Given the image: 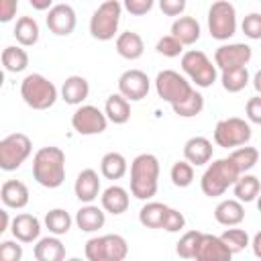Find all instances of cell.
I'll return each instance as SVG.
<instances>
[{
  "mask_svg": "<svg viewBox=\"0 0 261 261\" xmlns=\"http://www.w3.org/2000/svg\"><path fill=\"white\" fill-rule=\"evenodd\" d=\"M122 4L118 0H104L90 18V35L96 41H110L118 31Z\"/></svg>",
  "mask_w": 261,
  "mask_h": 261,
  "instance_id": "5b68a950",
  "label": "cell"
},
{
  "mask_svg": "<svg viewBox=\"0 0 261 261\" xmlns=\"http://www.w3.org/2000/svg\"><path fill=\"white\" fill-rule=\"evenodd\" d=\"M20 98L33 110H47L57 102L59 92H57L55 84L51 80H47L45 75L29 73L20 82Z\"/></svg>",
  "mask_w": 261,
  "mask_h": 261,
  "instance_id": "277c9868",
  "label": "cell"
},
{
  "mask_svg": "<svg viewBox=\"0 0 261 261\" xmlns=\"http://www.w3.org/2000/svg\"><path fill=\"white\" fill-rule=\"evenodd\" d=\"M33 255L37 261H61L65 257V247L63 243L59 241L57 234L53 237H43L37 241L35 249H33Z\"/></svg>",
  "mask_w": 261,
  "mask_h": 261,
  "instance_id": "484cf974",
  "label": "cell"
},
{
  "mask_svg": "<svg viewBox=\"0 0 261 261\" xmlns=\"http://www.w3.org/2000/svg\"><path fill=\"white\" fill-rule=\"evenodd\" d=\"M214 218L222 226H237L245 220V208L241 200H222L214 208Z\"/></svg>",
  "mask_w": 261,
  "mask_h": 261,
  "instance_id": "603a6c76",
  "label": "cell"
},
{
  "mask_svg": "<svg viewBox=\"0 0 261 261\" xmlns=\"http://www.w3.org/2000/svg\"><path fill=\"white\" fill-rule=\"evenodd\" d=\"M259 2H261V0H259Z\"/></svg>",
  "mask_w": 261,
  "mask_h": 261,
  "instance_id": "11a10c76",
  "label": "cell"
},
{
  "mask_svg": "<svg viewBox=\"0 0 261 261\" xmlns=\"http://www.w3.org/2000/svg\"><path fill=\"white\" fill-rule=\"evenodd\" d=\"M71 126L82 137L100 135L108 126V116H106V112H102L100 108H96L92 104H80L75 108V112L71 114Z\"/></svg>",
  "mask_w": 261,
  "mask_h": 261,
  "instance_id": "8fae6325",
  "label": "cell"
},
{
  "mask_svg": "<svg viewBox=\"0 0 261 261\" xmlns=\"http://www.w3.org/2000/svg\"><path fill=\"white\" fill-rule=\"evenodd\" d=\"M16 8H18V0H0V20L10 22L16 14Z\"/></svg>",
  "mask_w": 261,
  "mask_h": 261,
  "instance_id": "c3c4849f",
  "label": "cell"
},
{
  "mask_svg": "<svg viewBox=\"0 0 261 261\" xmlns=\"http://www.w3.org/2000/svg\"><path fill=\"white\" fill-rule=\"evenodd\" d=\"M220 82H222V88H224L226 92H230V94H237V92L245 90L247 84H249V69H247V65L222 69Z\"/></svg>",
  "mask_w": 261,
  "mask_h": 261,
  "instance_id": "1f68e13d",
  "label": "cell"
},
{
  "mask_svg": "<svg viewBox=\"0 0 261 261\" xmlns=\"http://www.w3.org/2000/svg\"><path fill=\"white\" fill-rule=\"evenodd\" d=\"M251 141V124L239 116L222 118L214 126V143L224 149L241 147Z\"/></svg>",
  "mask_w": 261,
  "mask_h": 261,
  "instance_id": "30bf717a",
  "label": "cell"
},
{
  "mask_svg": "<svg viewBox=\"0 0 261 261\" xmlns=\"http://www.w3.org/2000/svg\"><path fill=\"white\" fill-rule=\"evenodd\" d=\"M171 108H173V112H175L177 116H181V118L198 116V114L202 112V108H204V96H202L198 90H192V94H190L184 102L173 104Z\"/></svg>",
  "mask_w": 261,
  "mask_h": 261,
  "instance_id": "d590c367",
  "label": "cell"
},
{
  "mask_svg": "<svg viewBox=\"0 0 261 261\" xmlns=\"http://www.w3.org/2000/svg\"><path fill=\"white\" fill-rule=\"evenodd\" d=\"M220 239L226 243V247L232 251V255L245 251V249L251 245V243H249V234H247V230H243V228H226V230L220 234Z\"/></svg>",
  "mask_w": 261,
  "mask_h": 261,
  "instance_id": "f35d334b",
  "label": "cell"
},
{
  "mask_svg": "<svg viewBox=\"0 0 261 261\" xmlns=\"http://www.w3.org/2000/svg\"><path fill=\"white\" fill-rule=\"evenodd\" d=\"M151 80L147 77L145 71L141 69H126L118 77V92L128 100V102H139L149 94Z\"/></svg>",
  "mask_w": 261,
  "mask_h": 261,
  "instance_id": "4fadbf2b",
  "label": "cell"
},
{
  "mask_svg": "<svg viewBox=\"0 0 261 261\" xmlns=\"http://www.w3.org/2000/svg\"><path fill=\"white\" fill-rule=\"evenodd\" d=\"M33 143L24 133H12L0 141V169L14 171L31 155Z\"/></svg>",
  "mask_w": 261,
  "mask_h": 261,
  "instance_id": "ba28073f",
  "label": "cell"
},
{
  "mask_svg": "<svg viewBox=\"0 0 261 261\" xmlns=\"http://www.w3.org/2000/svg\"><path fill=\"white\" fill-rule=\"evenodd\" d=\"M239 175L241 171L234 165V161L230 157H222V159L212 161L206 167L200 179V188L208 198H218L239 179Z\"/></svg>",
  "mask_w": 261,
  "mask_h": 261,
  "instance_id": "3957f363",
  "label": "cell"
},
{
  "mask_svg": "<svg viewBox=\"0 0 261 261\" xmlns=\"http://www.w3.org/2000/svg\"><path fill=\"white\" fill-rule=\"evenodd\" d=\"M88 96H90V84L82 75H69L61 84V98L65 100V104L80 106Z\"/></svg>",
  "mask_w": 261,
  "mask_h": 261,
  "instance_id": "7402d4cb",
  "label": "cell"
},
{
  "mask_svg": "<svg viewBox=\"0 0 261 261\" xmlns=\"http://www.w3.org/2000/svg\"><path fill=\"white\" fill-rule=\"evenodd\" d=\"M45 22H47V29H49L53 35H57V37H67V35L73 33L75 22H77L75 10H73L69 4H53V6L49 8V12H47Z\"/></svg>",
  "mask_w": 261,
  "mask_h": 261,
  "instance_id": "5bb4252c",
  "label": "cell"
},
{
  "mask_svg": "<svg viewBox=\"0 0 261 261\" xmlns=\"http://www.w3.org/2000/svg\"><path fill=\"white\" fill-rule=\"evenodd\" d=\"M200 22L194 16H177L171 24V35L186 47V45H194L200 39Z\"/></svg>",
  "mask_w": 261,
  "mask_h": 261,
  "instance_id": "cb8c5ba5",
  "label": "cell"
},
{
  "mask_svg": "<svg viewBox=\"0 0 261 261\" xmlns=\"http://www.w3.org/2000/svg\"><path fill=\"white\" fill-rule=\"evenodd\" d=\"M0 218H2V222H0V234H2V232H6V230L10 228V224H12V220H10L8 210H6V208H4V210H0Z\"/></svg>",
  "mask_w": 261,
  "mask_h": 261,
  "instance_id": "f907efd6",
  "label": "cell"
},
{
  "mask_svg": "<svg viewBox=\"0 0 261 261\" xmlns=\"http://www.w3.org/2000/svg\"><path fill=\"white\" fill-rule=\"evenodd\" d=\"M228 157L234 161V165L239 167V171H241V173H247V171H251V169L257 165V161H259V151H257L255 147L241 145V147H239V149H234Z\"/></svg>",
  "mask_w": 261,
  "mask_h": 261,
  "instance_id": "8d00e7d4",
  "label": "cell"
},
{
  "mask_svg": "<svg viewBox=\"0 0 261 261\" xmlns=\"http://www.w3.org/2000/svg\"><path fill=\"white\" fill-rule=\"evenodd\" d=\"M159 188V159L153 153H141L130 163V194L137 200H151Z\"/></svg>",
  "mask_w": 261,
  "mask_h": 261,
  "instance_id": "7a4b0ae2",
  "label": "cell"
},
{
  "mask_svg": "<svg viewBox=\"0 0 261 261\" xmlns=\"http://www.w3.org/2000/svg\"><path fill=\"white\" fill-rule=\"evenodd\" d=\"M169 177L173 181L175 188H188L192 181H194V165L184 159V161H175L171 165V171H169Z\"/></svg>",
  "mask_w": 261,
  "mask_h": 261,
  "instance_id": "74e56055",
  "label": "cell"
},
{
  "mask_svg": "<svg viewBox=\"0 0 261 261\" xmlns=\"http://www.w3.org/2000/svg\"><path fill=\"white\" fill-rule=\"evenodd\" d=\"M253 57V49L245 43H228V45H220L214 51V63L216 67L222 69H230V67H241L247 65Z\"/></svg>",
  "mask_w": 261,
  "mask_h": 261,
  "instance_id": "7c38bea8",
  "label": "cell"
},
{
  "mask_svg": "<svg viewBox=\"0 0 261 261\" xmlns=\"http://www.w3.org/2000/svg\"><path fill=\"white\" fill-rule=\"evenodd\" d=\"M202 232L200 230H188L184 232V237L177 241L175 245V253L181 259H194L196 257V249H198V241H200Z\"/></svg>",
  "mask_w": 261,
  "mask_h": 261,
  "instance_id": "ab89813d",
  "label": "cell"
},
{
  "mask_svg": "<svg viewBox=\"0 0 261 261\" xmlns=\"http://www.w3.org/2000/svg\"><path fill=\"white\" fill-rule=\"evenodd\" d=\"M232 192H234V198L241 200V202H253V200H257V196L261 192L259 177H255L251 173H241L239 179L232 184Z\"/></svg>",
  "mask_w": 261,
  "mask_h": 261,
  "instance_id": "4dcf8cb0",
  "label": "cell"
},
{
  "mask_svg": "<svg viewBox=\"0 0 261 261\" xmlns=\"http://www.w3.org/2000/svg\"><path fill=\"white\" fill-rule=\"evenodd\" d=\"M253 88L257 90V94H261V69L253 75Z\"/></svg>",
  "mask_w": 261,
  "mask_h": 261,
  "instance_id": "f5cc1de1",
  "label": "cell"
},
{
  "mask_svg": "<svg viewBox=\"0 0 261 261\" xmlns=\"http://www.w3.org/2000/svg\"><path fill=\"white\" fill-rule=\"evenodd\" d=\"M12 35L18 41L20 47H33L39 41L41 31H39V24H37V20L33 16H20L16 20V24H14V33Z\"/></svg>",
  "mask_w": 261,
  "mask_h": 261,
  "instance_id": "83f0119b",
  "label": "cell"
},
{
  "mask_svg": "<svg viewBox=\"0 0 261 261\" xmlns=\"http://www.w3.org/2000/svg\"><path fill=\"white\" fill-rule=\"evenodd\" d=\"M126 171H128V163H126V159H124L122 153L110 151L100 161V173L106 179H120Z\"/></svg>",
  "mask_w": 261,
  "mask_h": 261,
  "instance_id": "f546056e",
  "label": "cell"
},
{
  "mask_svg": "<svg viewBox=\"0 0 261 261\" xmlns=\"http://www.w3.org/2000/svg\"><path fill=\"white\" fill-rule=\"evenodd\" d=\"M241 29L245 33V37L253 39V41H259L261 39V14L259 12H251L243 18L241 22Z\"/></svg>",
  "mask_w": 261,
  "mask_h": 261,
  "instance_id": "b9f144b4",
  "label": "cell"
},
{
  "mask_svg": "<svg viewBox=\"0 0 261 261\" xmlns=\"http://www.w3.org/2000/svg\"><path fill=\"white\" fill-rule=\"evenodd\" d=\"M104 112L108 116L110 122L114 124H124L128 122L130 118V102L118 92V94H110L106 98V104H104Z\"/></svg>",
  "mask_w": 261,
  "mask_h": 261,
  "instance_id": "4316f807",
  "label": "cell"
},
{
  "mask_svg": "<svg viewBox=\"0 0 261 261\" xmlns=\"http://www.w3.org/2000/svg\"><path fill=\"white\" fill-rule=\"evenodd\" d=\"M155 0H122V8L133 16H145L151 12Z\"/></svg>",
  "mask_w": 261,
  "mask_h": 261,
  "instance_id": "f6af8a7d",
  "label": "cell"
},
{
  "mask_svg": "<svg viewBox=\"0 0 261 261\" xmlns=\"http://www.w3.org/2000/svg\"><path fill=\"white\" fill-rule=\"evenodd\" d=\"M106 261H122L128 255V243L120 234H102Z\"/></svg>",
  "mask_w": 261,
  "mask_h": 261,
  "instance_id": "e575fe53",
  "label": "cell"
},
{
  "mask_svg": "<svg viewBox=\"0 0 261 261\" xmlns=\"http://www.w3.org/2000/svg\"><path fill=\"white\" fill-rule=\"evenodd\" d=\"M106 222V210L90 204H84L77 212H75V224L82 232H96L98 228H102Z\"/></svg>",
  "mask_w": 261,
  "mask_h": 261,
  "instance_id": "d6986e66",
  "label": "cell"
},
{
  "mask_svg": "<svg viewBox=\"0 0 261 261\" xmlns=\"http://www.w3.org/2000/svg\"><path fill=\"white\" fill-rule=\"evenodd\" d=\"M181 69L198 88H210L218 77L216 63H212L208 55L198 49H190L181 55Z\"/></svg>",
  "mask_w": 261,
  "mask_h": 261,
  "instance_id": "8992f818",
  "label": "cell"
},
{
  "mask_svg": "<svg viewBox=\"0 0 261 261\" xmlns=\"http://www.w3.org/2000/svg\"><path fill=\"white\" fill-rule=\"evenodd\" d=\"M155 90H157V96L163 102L173 106V104L184 102L192 94L194 88L181 73H177L173 69H163L155 77Z\"/></svg>",
  "mask_w": 261,
  "mask_h": 261,
  "instance_id": "9c48e42d",
  "label": "cell"
},
{
  "mask_svg": "<svg viewBox=\"0 0 261 261\" xmlns=\"http://www.w3.org/2000/svg\"><path fill=\"white\" fill-rule=\"evenodd\" d=\"M214 147L206 137H192L184 145V157L192 165H206L212 159Z\"/></svg>",
  "mask_w": 261,
  "mask_h": 261,
  "instance_id": "ffe728a7",
  "label": "cell"
},
{
  "mask_svg": "<svg viewBox=\"0 0 261 261\" xmlns=\"http://www.w3.org/2000/svg\"><path fill=\"white\" fill-rule=\"evenodd\" d=\"M145 51V43L141 39L139 33H133V31H124L116 37V53L122 57V59H128V61H135L143 55Z\"/></svg>",
  "mask_w": 261,
  "mask_h": 261,
  "instance_id": "d4e9b609",
  "label": "cell"
},
{
  "mask_svg": "<svg viewBox=\"0 0 261 261\" xmlns=\"http://www.w3.org/2000/svg\"><path fill=\"white\" fill-rule=\"evenodd\" d=\"M2 65L10 73H20L29 65V53L22 47H14V45L4 47V51H2Z\"/></svg>",
  "mask_w": 261,
  "mask_h": 261,
  "instance_id": "d6a6232c",
  "label": "cell"
},
{
  "mask_svg": "<svg viewBox=\"0 0 261 261\" xmlns=\"http://www.w3.org/2000/svg\"><path fill=\"white\" fill-rule=\"evenodd\" d=\"M186 6H188L186 0H159V8L167 16H181Z\"/></svg>",
  "mask_w": 261,
  "mask_h": 261,
  "instance_id": "bcb514c9",
  "label": "cell"
},
{
  "mask_svg": "<svg viewBox=\"0 0 261 261\" xmlns=\"http://www.w3.org/2000/svg\"><path fill=\"white\" fill-rule=\"evenodd\" d=\"M251 249H253V255L261 259V230L253 237V241H251Z\"/></svg>",
  "mask_w": 261,
  "mask_h": 261,
  "instance_id": "816d5d0a",
  "label": "cell"
},
{
  "mask_svg": "<svg viewBox=\"0 0 261 261\" xmlns=\"http://www.w3.org/2000/svg\"><path fill=\"white\" fill-rule=\"evenodd\" d=\"M184 226H186V216L179 210L169 208L167 214H165V220H163V226L161 228L167 230V232H179Z\"/></svg>",
  "mask_w": 261,
  "mask_h": 261,
  "instance_id": "ee69618b",
  "label": "cell"
},
{
  "mask_svg": "<svg viewBox=\"0 0 261 261\" xmlns=\"http://www.w3.org/2000/svg\"><path fill=\"white\" fill-rule=\"evenodd\" d=\"M20 241H2L0 243V259L2 261H20L22 259V245H18Z\"/></svg>",
  "mask_w": 261,
  "mask_h": 261,
  "instance_id": "7bdbcfd3",
  "label": "cell"
},
{
  "mask_svg": "<svg viewBox=\"0 0 261 261\" xmlns=\"http://www.w3.org/2000/svg\"><path fill=\"white\" fill-rule=\"evenodd\" d=\"M257 210H259V212H261V194H259V196H257Z\"/></svg>",
  "mask_w": 261,
  "mask_h": 261,
  "instance_id": "db71d44e",
  "label": "cell"
},
{
  "mask_svg": "<svg viewBox=\"0 0 261 261\" xmlns=\"http://www.w3.org/2000/svg\"><path fill=\"white\" fill-rule=\"evenodd\" d=\"M73 192H75V198L84 204H90L98 198L100 194V177L94 169H82L75 177V184H73Z\"/></svg>",
  "mask_w": 261,
  "mask_h": 261,
  "instance_id": "e0dca14e",
  "label": "cell"
},
{
  "mask_svg": "<svg viewBox=\"0 0 261 261\" xmlns=\"http://www.w3.org/2000/svg\"><path fill=\"white\" fill-rule=\"evenodd\" d=\"M245 112H247V118L255 124H261V94L253 96L247 100V106H245Z\"/></svg>",
  "mask_w": 261,
  "mask_h": 261,
  "instance_id": "7dc6e473",
  "label": "cell"
},
{
  "mask_svg": "<svg viewBox=\"0 0 261 261\" xmlns=\"http://www.w3.org/2000/svg\"><path fill=\"white\" fill-rule=\"evenodd\" d=\"M208 31L216 41H228L237 33V8L228 0H216L208 8Z\"/></svg>",
  "mask_w": 261,
  "mask_h": 261,
  "instance_id": "52a82bcc",
  "label": "cell"
},
{
  "mask_svg": "<svg viewBox=\"0 0 261 261\" xmlns=\"http://www.w3.org/2000/svg\"><path fill=\"white\" fill-rule=\"evenodd\" d=\"M155 49H157V53L163 55V57H179L181 51H184V45H181L173 35H165V37H161V39L157 41Z\"/></svg>",
  "mask_w": 261,
  "mask_h": 261,
  "instance_id": "60d3db41",
  "label": "cell"
},
{
  "mask_svg": "<svg viewBox=\"0 0 261 261\" xmlns=\"http://www.w3.org/2000/svg\"><path fill=\"white\" fill-rule=\"evenodd\" d=\"M29 188L20 179H6L0 188V200L6 208L20 210L29 204Z\"/></svg>",
  "mask_w": 261,
  "mask_h": 261,
  "instance_id": "ac0fdd59",
  "label": "cell"
},
{
  "mask_svg": "<svg viewBox=\"0 0 261 261\" xmlns=\"http://www.w3.org/2000/svg\"><path fill=\"white\" fill-rule=\"evenodd\" d=\"M232 257V251L226 247V243L216 234L202 232L196 249V261H228Z\"/></svg>",
  "mask_w": 261,
  "mask_h": 261,
  "instance_id": "9a60e30c",
  "label": "cell"
},
{
  "mask_svg": "<svg viewBox=\"0 0 261 261\" xmlns=\"http://www.w3.org/2000/svg\"><path fill=\"white\" fill-rule=\"evenodd\" d=\"M10 232L14 239H18L20 243H35L39 241L41 237V222L37 216L33 214H16L12 218V224H10Z\"/></svg>",
  "mask_w": 261,
  "mask_h": 261,
  "instance_id": "2e32d148",
  "label": "cell"
},
{
  "mask_svg": "<svg viewBox=\"0 0 261 261\" xmlns=\"http://www.w3.org/2000/svg\"><path fill=\"white\" fill-rule=\"evenodd\" d=\"M167 210H169V206L163 204V202H147L139 210V222L145 228H161Z\"/></svg>",
  "mask_w": 261,
  "mask_h": 261,
  "instance_id": "f1b7e54d",
  "label": "cell"
},
{
  "mask_svg": "<svg viewBox=\"0 0 261 261\" xmlns=\"http://www.w3.org/2000/svg\"><path fill=\"white\" fill-rule=\"evenodd\" d=\"M73 220H75V218H71L69 212L63 210V208H53V210H49V212L45 214V226L49 228L51 234H57V237L67 234Z\"/></svg>",
  "mask_w": 261,
  "mask_h": 261,
  "instance_id": "836d02e7",
  "label": "cell"
},
{
  "mask_svg": "<svg viewBox=\"0 0 261 261\" xmlns=\"http://www.w3.org/2000/svg\"><path fill=\"white\" fill-rule=\"evenodd\" d=\"M33 177L43 188H59L65 181V153L55 145L41 147L33 157Z\"/></svg>",
  "mask_w": 261,
  "mask_h": 261,
  "instance_id": "6da1fadb",
  "label": "cell"
},
{
  "mask_svg": "<svg viewBox=\"0 0 261 261\" xmlns=\"http://www.w3.org/2000/svg\"><path fill=\"white\" fill-rule=\"evenodd\" d=\"M100 204L102 208L108 212V214H124L128 210V204H130V198H128V192L122 188V186H110L102 192L100 196Z\"/></svg>",
  "mask_w": 261,
  "mask_h": 261,
  "instance_id": "44dd1931",
  "label": "cell"
},
{
  "mask_svg": "<svg viewBox=\"0 0 261 261\" xmlns=\"http://www.w3.org/2000/svg\"><path fill=\"white\" fill-rule=\"evenodd\" d=\"M29 2H31V6H33L35 10H39V12L49 10V8L53 6V0H29Z\"/></svg>",
  "mask_w": 261,
  "mask_h": 261,
  "instance_id": "681fc988",
  "label": "cell"
}]
</instances>
